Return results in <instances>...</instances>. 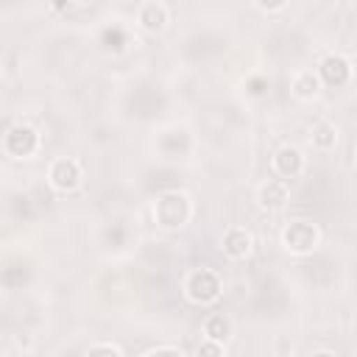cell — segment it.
Here are the masks:
<instances>
[{
	"label": "cell",
	"mask_w": 357,
	"mask_h": 357,
	"mask_svg": "<svg viewBox=\"0 0 357 357\" xmlns=\"http://www.w3.org/2000/svg\"><path fill=\"white\" fill-rule=\"evenodd\" d=\"M192 218V201L181 190H167L153 201V220L159 229H181Z\"/></svg>",
	"instance_id": "obj_1"
},
{
	"label": "cell",
	"mask_w": 357,
	"mask_h": 357,
	"mask_svg": "<svg viewBox=\"0 0 357 357\" xmlns=\"http://www.w3.org/2000/svg\"><path fill=\"white\" fill-rule=\"evenodd\" d=\"M223 293V282L220 276L212 271V268H192L187 276H184V296L192 301V304H212L218 301Z\"/></svg>",
	"instance_id": "obj_2"
},
{
	"label": "cell",
	"mask_w": 357,
	"mask_h": 357,
	"mask_svg": "<svg viewBox=\"0 0 357 357\" xmlns=\"http://www.w3.org/2000/svg\"><path fill=\"white\" fill-rule=\"evenodd\" d=\"M318 243H321V231L312 220H290L282 229V245L296 257L312 254L318 248Z\"/></svg>",
	"instance_id": "obj_3"
},
{
	"label": "cell",
	"mask_w": 357,
	"mask_h": 357,
	"mask_svg": "<svg viewBox=\"0 0 357 357\" xmlns=\"http://www.w3.org/2000/svg\"><path fill=\"white\" fill-rule=\"evenodd\" d=\"M39 131L28 123H14V126H6V134H3V151L14 159H31L36 151H39Z\"/></svg>",
	"instance_id": "obj_4"
},
{
	"label": "cell",
	"mask_w": 357,
	"mask_h": 357,
	"mask_svg": "<svg viewBox=\"0 0 357 357\" xmlns=\"http://www.w3.org/2000/svg\"><path fill=\"white\" fill-rule=\"evenodd\" d=\"M81 181H84V170H81V162L78 159L59 156V159L50 162V167H47V184L56 192H73Z\"/></svg>",
	"instance_id": "obj_5"
},
{
	"label": "cell",
	"mask_w": 357,
	"mask_h": 357,
	"mask_svg": "<svg viewBox=\"0 0 357 357\" xmlns=\"http://www.w3.org/2000/svg\"><path fill=\"white\" fill-rule=\"evenodd\" d=\"M315 73H318L321 84H326V86H332V89H340V86H346L349 78H351V64H349L346 56L329 53V56H324V59L318 61V70H315Z\"/></svg>",
	"instance_id": "obj_6"
},
{
	"label": "cell",
	"mask_w": 357,
	"mask_h": 357,
	"mask_svg": "<svg viewBox=\"0 0 357 357\" xmlns=\"http://www.w3.org/2000/svg\"><path fill=\"white\" fill-rule=\"evenodd\" d=\"M271 167H273V173H276L279 178L293 181V178H298V176L304 173V156H301L298 148H293V145H282V148L273 153Z\"/></svg>",
	"instance_id": "obj_7"
},
{
	"label": "cell",
	"mask_w": 357,
	"mask_h": 357,
	"mask_svg": "<svg viewBox=\"0 0 357 357\" xmlns=\"http://www.w3.org/2000/svg\"><path fill=\"white\" fill-rule=\"evenodd\" d=\"M254 248V237L248 229L243 226H231L223 231V240H220V251L229 257V259H245Z\"/></svg>",
	"instance_id": "obj_8"
},
{
	"label": "cell",
	"mask_w": 357,
	"mask_h": 357,
	"mask_svg": "<svg viewBox=\"0 0 357 357\" xmlns=\"http://www.w3.org/2000/svg\"><path fill=\"white\" fill-rule=\"evenodd\" d=\"M137 22H139V28H142L145 33H162V31L167 28V22H170L167 6L159 3V0H148V3H142L139 11H137Z\"/></svg>",
	"instance_id": "obj_9"
},
{
	"label": "cell",
	"mask_w": 357,
	"mask_h": 357,
	"mask_svg": "<svg viewBox=\"0 0 357 357\" xmlns=\"http://www.w3.org/2000/svg\"><path fill=\"white\" fill-rule=\"evenodd\" d=\"M287 195H290V190H287V181L284 178H265L257 187V204L262 209H268V212L282 209L287 204Z\"/></svg>",
	"instance_id": "obj_10"
},
{
	"label": "cell",
	"mask_w": 357,
	"mask_h": 357,
	"mask_svg": "<svg viewBox=\"0 0 357 357\" xmlns=\"http://www.w3.org/2000/svg\"><path fill=\"white\" fill-rule=\"evenodd\" d=\"M290 92H293V98H298V100H312V98H318V92H321V78H318V73H315V70H298V73L290 78Z\"/></svg>",
	"instance_id": "obj_11"
},
{
	"label": "cell",
	"mask_w": 357,
	"mask_h": 357,
	"mask_svg": "<svg viewBox=\"0 0 357 357\" xmlns=\"http://www.w3.org/2000/svg\"><path fill=\"white\" fill-rule=\"evenodd\" d=\"M229 335H231V321L226 315H220V312L206 315V321H204V337H212V340L226 343Z\"/></svg>",
	"instance_id": "obj_12"
},
{
	"label": "cell",
	"mask_w": 357,
	"mask_h": 357,
	"mask_svg": "<svg viewBox=\"0 0 357 357\" xmlns=\"http://www.w3.org/2000/svg\"><path fill=\"white\" fill-rule=\"evenodd\" d=\"M335 142H337V128H335V123L321 120V123L312 126V145H315V148L329 151V148H335Z\"/></svg>",
	"instance_id": "obj_13"
},
{
	"label": "cell",
	"mask_w": 357,
	"mask_h": 357,
	"mask_svg": "<svg viewBox=\"0 0 357 357\" xmlns=\"http://www.w3.org/2000/svg\"><path fill=\"white\" fill-rule=\"evenodd\" d=\"M100 42H103L106 50H123L126 42H128V36H126V31H123L120 25H109V28H103Z\"/></svg>",
	"instance_id": "obj_14"
},
{
	"label": "cell",
	"mask_w": 357,
	"mask_h": 357,
	"mask_svg": "<svg viewBox=\"0 0 357 357\" xmlns=\"http://www.w3.org/2000/svg\"><path fill=\"white\" fill-rule=\"evenodd\" d=\"M198 354H215V357H220L223 351H226V346L220 343V340H212V337H206L204 343H198V349H195Z\"/></svg>",
	"instance_id": "obj_15"
},
{
	"label": "cell",
	"mask_w": 357,
	"mask_h": 357,
	"mask_svg": "<svg viewBox=\"0 0 357 357\" xmlns=\"http://www.w3.org/2000/svg\"><path fill=\"white\" fill-rule=\"evenodd\" d=\"M86 354H123V349L120 346H114V343H98V346H89L86 349Z\"/></svg>",
	"instance_id": "obj_16"
},
{
	"label": "cell",
	"mask_w": 357,
	"mask_h": 357,
	"mask_svg": "<svg viewBox=\"0 0 357 357\" xmlns=\"http://www.w3.org/2000/svg\"><path fill=\"white\" fill-rule=\"evenodd\" d=\"M245 89H248V95L259 98V95H265V89H268V81H265V78H251V81L245 84Z\"/></svg>",
	"instance_id": "obj_17"
},
{
	"label": "cell",
	"mask_w": 357,
	"mask_h": 357,
	"mask_svg": "<svg viewBox=\"0 0 357 357\" xmlns=\"http://www.w3.org/2000/svg\"><path fill=\"white\" fill-rule=\"evenodd\" d=\"M254 3H257L262 11H276V8H282L287 0H254Z\"/></svg>",
	"instance_id": "obj_18"
},
{
	"label": "cell",
	"mask_w": 357,
	"mask_h": 357,
	"mask_svg": "<svg viewBox=\"0 0 357 357\" xmlns=\"http://www.w3.org/2000/svg\"><path fill=\"white\" fill-rule=\"evenodd\" d=\"M145 354H181V349L178 346H153Z\"/></svg>",
	"instance_id": "obj_19"
},
{
	"label": "cell",
	"mask_w": 357,
	"mask_h": 357,
	"mask_svg": "<svg viewBox=\"0 0 357 357\" xmlns=\"http://www.w3.org/2000/svg\"><path fill=\"white\" fill-rule=\"evenodd\" d=\"M70 3H73V0H53V3H50V6H53V8H56V11H64V8H67V6H70Z\"/></svg>",
	"instance_id": "obj_20"
},
{
	"label": "cell",
	"mask_w": 357,
	"mask_h": 357,
	"mask_svg": "<svg viewBox=\"0 0 357 357\" xmlns=\"http://www.w3.org/2000/svg\"><path fill=\"white\" fill-rule=\"evenodd\" d=\"M73 3H92V0H73Z\"/></svg>",
	"instance_id": "obj_21"
},
{
	"label": "cell",
	"mask_w": 357,
	"mask_h": 357,
	"mask_svg": "<svg viewBox=\"0 0 357 357\" xmlns=\"http://www.w3.org/2000/svg\"><path fill=\"white\" fill-rule=\"evenodd\" d=\"M354 162H357V151H354Z\"/></svg>",
	"instance_id": "obj_22"
}]
</instances>
